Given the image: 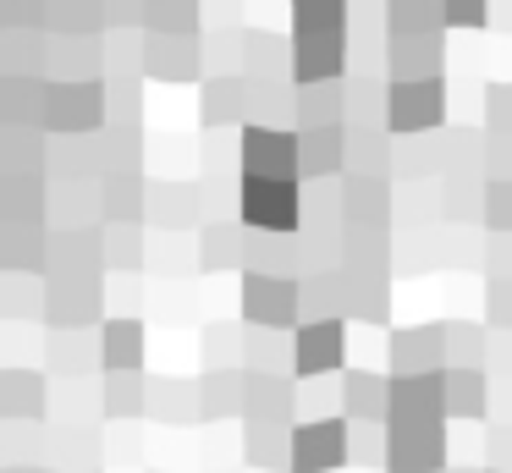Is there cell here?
Here are the masks:
<instances>
[{
	"label": "cell",
	"instance_id": "1",
	"mask_svg": "<svg viewBox=\"0 0 512 473\" xmlns=\"http://www.w3.org/2000/svg\"><path fill=\"white\" fill-rule=\"evenodd\" d=\"M353 418H314V424L292 429V473H336L353 457Z\"/></svg>",
	"mask_w": 512,
	"mask_h": 473
},
{
	"label": "cell",
	"instance_id": "2",
	"mask_svg": "<svg viewBox=\"0 0 512 473\" xmlns=\"http://www.w3.org/2000/svg\"><path fill=\"white\" fill-rule=\"evenodd\" d=\"M441 418H391V451L386 468L391 473H441Z\"/></svg>",
	"mask_w": 512,
	"mask_h": 473
},
{
	"label": "cell",
	"instance_id": "3",
	"mask_svg": "<svg viewBox=\"0 0 512 473\" xmlns=\"http://www.w3.org/2000/svg\"><path fill=\"white\" fill-rule=\"evenodd\" d=\"M243 215H248V226L292 231V220H298V193H292V182L248 176V187H243Z\"/></svg>",
	"mask_w": 512,
	"mask_h": 473
},
{
	"label": "cell",
	"instance_id": "4",
	"mask_svg": "<svg viewBox=\"0 0 512 473\" xmlns=\"http://www.w3.org/2000/svg\"><path fill=\"white\" fill-rule=\"evenodd\" d=\"M243 165H248V176L292 182V165H303V154H292V138H287V132L248 127V132H243Z\"/></svg>",
	"mask_w": 512,
	"mask_h": 473
},
{
	"label": "cell",
	"instance_id": "5",
	"mask_svg": "<svg viewBox=\"0 0 512 473\" xmlns=\"http://www.w3.org/2000/svg\"><path fill=\"white\" fill-rule=\"evenodd\" d=\"M292 363H298L303 380H320V374L342 369V325L336 319H309V330L292 347Z\"/></svg>",
	"mask_w": 512,
	"mask_h": 473
},
{
	"label": "cell",
	"instance_id": "6",
	"mask_svg": "<svg viewBox=\"0 0 512 473\" xmlns=\"http://www.w3.org/2000/svg\"><path fill=\"white\" fill-rule=\"evenodd\" d=\"M446 380L441 374H397L391 380V418H441Z\"/></svg>",
	"mask_w": 512,
	"mask_h": 473
},
{
	"label": "cell",
	"instance_id": "7",
	"mask_svg": "<svg viewBox=\"0 0 512 473\" xmlns=\"http://www.w3.org/2000/svg\"><path fill=\"white\" fill-rule=\"evenodd\" d=\"M342 407L353 424H380V418L391 413V380H375V374H347L342 385Z\"/></svg>",
	"mask_w": 512,
	"mask_h": 473
},
{
	"label": "cell",
	"instance_id": "8",
	"mask_svg": "<svg viewBox=\"0 0 512 473\" xmlns=\"http://www.w3.org/2000/svg\"><path fill=\"white\" fill-rule=\"evenodd\" d=\"M248 319H265L270 330H281V325H292V286H287V275H265V281H248Z\"/></svg>",
	"mask_w": 512,
	"mask_h": 473
},
{
	"label": "cell",
	"instance_id": "9",
	"mask_svg": "<svg viewBox=\"0 0 512 473\" xmlns=\"http://www.w3.org/2000/svg\"><path fill=\"white\" fill-rule=\"evenodd\" d=\"M138 358H144V330H138L133 319H111V325H105V369L138 374Z\"/></svg>",
	"mask_w": 512,
	"mask_h": 473
},
{
	"label": "cell",
	"instance_id": "10",
	"mask_svg": "<svg viewBox=\"0 0 512 473\" xmlns=\"http://www.w3.org/2000/svg\"><path fill=\"white\" fill-rule=\"evenodd\" d=\"M435 99H441L435 83H402L397 94H391V121H397V127H430V121L441 116Z\"/></svg>",
	"mask_w": 512,
	"mask_h": 473
},
{
	"label": "cell",
	"instance_id": "11",
	"mask_svg": "<svg viewBox=\"0 0 512 473\" xmlns=\"http://www.w3.org/2000/svg\"><path fill=\"white\" fill-rule=\"evenodd\" d=\"M248 462L270 468V473L292 468V435H276L265 418H248Z\"/></svg>",
	"mask_w": 512,
	"mask_h": 473
},
{
	"label": "cell",
	"instance_id": "12",
	"mask_svg": "<svg viewBox=\"0 0 512 473\" xmlns=\"http://www.w3.org/2000/svg\"><path fill=\"white\" fill-rule=\"evenodd\" d=\"M204 418H226V413H248V380L237 374H204Z\"/></svg>",
	"mask_w": 512,
	"mask_h": 473
},
{
	"label": "cell",
	"instance_id": "13",
	"mask_svg": "<svg viewBox=\"0 0 512 473\" xmlns=\"http://www.w3.org/2000/svg\"><path fill=\"white\" fill-rule=\"evenodd\" d=\"M248 413L265 418V424H281L292 413V385L287 380H248Z\"/></svg>",
	"mask_w": 512,
	"mask_h": 473
},
{
	"label": "cell",
	"instance_id": "14",
	"mask_svg": "<svg viewBox=\"0 0 512 473\" xmlns=\"http://www.w3.org/2000/svg\"><path fill=\"white\" fill-rule=\"evenodd\" d=\"M430 347H441V336H430V330H402L397 341H391V358H397V374H435Z\"/></svg>",
	"mask_w": 512,
	"mask_h": 473
},
{
	"label": "cell",
	"instance_id": "15",
	"mask_svg": "<svg viewBox=\"0 0 512 473\" xmlns=\"http://www.w3.org/2000/svg\"><path fill=\"white\" fill-rule=\"evenodd\" d=\"M34 396H45V385H39L34 374L12 369L6 380H0V413H6V418H28V402H34Z\"/></svg>",
	"mask_w": 512,
	"mask_h": 473
},
{
	"label": "cell",
	"instance_id": "16",
	"mask_svg": "<svg viewBox=\"0 0 512 473\" xmlns=\"http://www.w3.org/2000/svg\"><path fill=\"white\" fill-rule=\"evenodd\" d=\"M446 402H452V413L479 418V402H485V380H479L474 369H457L452 380H446Z\"/></svg>",
	"mask_w": 512,
	"mask_h": 473
},
{
	"label": "cell",
	"instance_id": "17",
	"mask_svg": "<svg viewBox=\"0 0 512 473\" xmlns=\"http://www.w3.org/2000/svg\"><path fill=\"white\" fill-rule=\"evenodd\" d=\"M105 407H111L116 418L138 413V407H144V380H138V374H111V391H105Z\"/></svg>",
	"mask_w": 512,
	"mask_h": 473
},
{
	"label": "cell",
	"instance_id": "18",
	"mask_svg": "<svg viewBox=\"0 0 512 473\" xmlns=\"http://www.w3.org/2000/svg\"><path fill=\"white\" fill-rule=\"evenodd\" d=\"M303 165L309 171H336V132L331 127H314L303 138Z\"/></svg>",
	"mask_w": 512,
	"mask_h": 473
},
{
	"label": "cell",
	"instance_id": "19",
	"mask_svg": "<svg viewBox=\"0 0 512 473\" xmlns=\"http://www.w3.org/2000/svg\"><path fill=\"white\" fill-rule=\"evenodd\" d=\"M353 451H358V468H375V462H380V451H391V435H380V429L375 424H358L353 429Z\"/></svg>",
	"mask_w": 512,
	"mask_h": 473
},
{
	"label": "cell",
	"instance_id": "20",
	"mask_svg": "<svg viewBox=\"0 0 512 473\" xmlns=\"http://www.w3.org/2000/svg\"><path fill=\"white\" fill-rule=\"evenodd\" d=\"M210 121H232L237 116V94L232 88H210V110H204Z\"/></svg>",
	"mask_w": 512,
	"mask_h": 473
},
{
	"label": "cell",
	"instance_id": "21",
	"mask_svg": "<svg viewBox=\"0 0 512 473\" xmlns=\"http://www.w3.org/2000/svg\"><path fill=\"white\" fill-rule=\"evenodd\" d=\"M452 473H474V468H452Z\"/></svg>",
	"mask_w": 512,
	"mask_h": 473
},
{
	"label": "cell",
	"instance_id": "22",
	"mask_svg": "<svg viewBox=\"0 0 512 473\" xmlns=\"http://www.w3.org/2000/svg\"><path fill=\"white\" fill-rule=\"evenodd\" d=\"M6 473H23V468H6Z\"/></svg>",
	"mask_w": 512,
	"mask_h": 473
},
{
	"label": "cell",
	"instance_id": "23",
	"mask_svg": "<svg viewBox=\"0 0 512 473\" xmlns=\"http://www.w3.org/2000/svg\"><path fill=\"white\" fill-rule=\"evenodd\" d=\"M56 473H61V468H56Z\"/></svg>",
	"mask_w": 512,
	"mask_h": 473
}]
</instances>
